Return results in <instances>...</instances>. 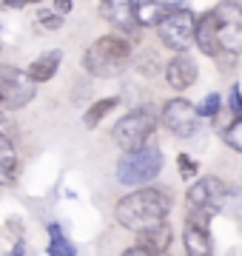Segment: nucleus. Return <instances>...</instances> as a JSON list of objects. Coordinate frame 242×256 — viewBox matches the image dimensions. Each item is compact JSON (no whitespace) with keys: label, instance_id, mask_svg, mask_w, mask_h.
<instances>
[{"label":"nucleus","instance_id":"obj_1","mask_svg":"<svg viewBox=\"0 0 242 256\" xmlns=\"http://www.w3.org/2000/svg\"><path fill=\"white\" fill-rule=\"evenodd\" d=\"M168 214H171V194L162 188H151V185H140L134 194H126L114 208L117 222L134 234H142L166 222Z\"/></svg>","mask_w":242,"mask_h":256},{"label":"nucleus","instance_id":"obj_2","mask_svg":"<svg viewBox=\"0 0 242 256\" xmlns=\"http://www.w3.org/2000/svg\"><path fill=\"white\" fill-rule=\"evenodd\" d=\"M131 60V43L126 37L108 34L94 40L83 54V68L92 77H114V74L126 72Z\"/></svg>","mask_w":242,"mask_h":256},{"label":"nucleus","instance_id":"obj_3","mask_svg":"<svg viewBox=\"0 0 242 256\" xmlns=\"http://www.w3.org/2000/svg\"><path fill=\"white\" fill-rule=\"evenodd\" d=\"M160 171H162V151L151 142L134 151H122L117 162V180L122 185H148Z\"/></svg>","mask_w":242,"mask_h":256},{"label":"nucleus","instance_id":"obj_4","mask_svg":"<svg viewBox=\"0 0 242 256\" xmlns=\"http://www.w3.org/2000/svg\"><path fill=\"white\" fill-rule=\"evenodd\" d=\"M160 43L171 52H188L196 40V18L188 9H171L166 18L157 23Z\"/></svg>","mask_w":242,"mask_h":256},{"label":"nucleus","instance_id":"obj_5","mask_svg":"<svg viewBox=\"0 0 242 256\" xmlns=\"http://www.w3.org/2000/svg\"><path fill=\"white\" fill-rule=\"evenodd\" d=\"M154 128H157V117L148 108H134L117 120V126L112 128V137L122 151H134V148L148 142Z\"/></svg>","mask_w":242,"mask_h":256},{"label":"nucleus","instance_id":"obj_6","mask_svg":"<svg viewBox=\"0 0 242 256\" xmlns=\"http://www.w3.org/2000/svg\"><path fill=\"white\" fill-rule=\"evenodd\" d=\"M216 18V37L225 54L240 57L242 54V3L236 0H222L214 6Z\"/></svg>","mask_w":242,"mask_h":256},{"label":"nucleus","instance_id":"obj_7","mask_svg":"<svg viewBox=\"0 0 242 256\" xmlns=\"http://www.w3.org/2000/svg\"><path fill=\"white\" fill-rule=\"evenodd\" d=\"M0 94L6 108H23L34 100L38 94V80L23 68L14 66H0Z\"/></svg>","mask_w":242,"mask_h":256},{"label":"nucleus","instance_id":"obj_8","mask_svg":"<svg viewBox=\"0 0 242 256\" xmlns=\"http://www.w3.org/2000/svg\"><path fill=\"white\" fill-rule=\"evenodd\" d=\"M200 117H202L200 108H196L191 100H186V97H174V100H168L166 106H162V114H160L166 131H171V134L180 137V140L194 137L196 126H200Z\"/></svg>","mask_w":242,"mask_h":256},{"label":"nucleus","instance_id":"obj_9","mask_svg":"<svg viewBox=\"0 0 242 256\" xmlns=\"http://www.w3.org/2000/svg\"><path fill=\"white\" fill-rule=\"evenodd\" d=\"M225 196H228V185L220 180V176H202L196 180L186 194V202H188V210H220L222 208Z\"/></svg>","mask_w":242,"mask_h":256},{"label":"nucleus","instance_id":"obj_10","mask_svg":"<svg viewBox=\"0 0 242 256\" xmlns=\"http://www.w3.org/2000/svg\"><path fill=\"white\" fill-rule=\"evenodd\" d=\"M200 77V68H196V60L188 57V52H177V57H171L166 66V82L174 88V92H186L191 88Z\"/></svg>","mask_w":242,"mask_h":256},{"label":"nucleus","instance_id":"obj_11","mask_svg":"<svg viewBox=\"0 0 242 256\" xmlns=\"http://www.w3.org/2000/svg\"><path fill=\"white\" fill-rule=\"evenodd\" d=\"M196 46H200V52L208 57H214V60H222V57H231L225 54L222 46H220V37H216V18H214V9L205 12L202 18L196 20Z\"/></svg>","mask_w":242,"mask_h":256},{"label":"nucleus","instance_id":"obj_12","mask_svg":"<svg viewBox=\"0 0 242 256\" xmlns=\"http://www.w3.org/2000/svg\"><path fill=\"white\" fill-rule=\"evenodd\" d=\"M100 12L108 23L120 28L122 34H134L137 28H142L134 18V12H131V0H100Z\"/></svg>","mask_w":242,"mask_h":256},{"label":"nucleus","instance_id":"obj_13","mask_svg":"<svg viewBox=\"0 0 242 256\" xmlns=\"http://www.w3.org/2000/svg\"><path fill=\"white\" fill-rule=\"evenodd\" d=\"M182 242H186V250L191 256H208L214 250V242H211V230L200 225V222L186 220V228H182Z\"/></svg>","mask_w":242,"mask_h":256},{"label":"nucleus","instance_id":"obj_14","mask_svg":"<svg viewBox=\"0 0 242 256\" xmlns=\"http://www.w3.org/2000/svg\"><path fill=\"white\" fill-rule=\"evenodd\" d=\"M174 9V6H168V0H131V12H134V18L140 26H154L162 18H166L168 12Z\"/></svg>","mask_w":242,"mask_h":256},{"label":"nucleus","instance_id":"obj_15","mask_svg":"<svg viewBox=\"0 0 242 256\" xmlns=\"http://www.w3.org/2000/svg\"><path fill=\"white\" fill-rule=\"evenodd\" d=\"M60 63H63V52H60V48H52V52H46V54H40L38 60L26 68V72L32 74L38 82H48L57 74Z\"/></svg>","mask_w":242,"mask_h":256},{"label":"nucleus","instance_id":"obj_16","mask_svg":"<svg viewBox=\"0 0 242 256\" xmlns=\"http://www.w3.org/2000/svg\"><path fill=\"white\" fill-rule=\"evenodd\" d=\"M18 180V151L6 134H0V185H14Z\"/></svg>","mask_w":242,"mask_h":256},{"label":"nucleus","instance_id":"obj_17","mask_svg":"<svg viewBox=\"0 0 242 256\" xmlns=\"http://www.w3.org/2000/svg\"><path fill=\"white\" fill-rule=\"evenodd\" d=\"M137 236H140V242H146L154 254H166L168 248H171L174 234H171V225H168V222H160V225L142 230V234H137Z\"/></svg>","mask_w":242,"mask_h":256},{"label":"nucleus","instance_id":"obj_18","mask_svg":"<svg viewBox=\"0 0 242 256\" xmlns=\"http://www.w3.org/2000/svg\"><path fill=\"white\" fill-rule=\"evenodd\" d=\"M117 102H120L117 97H106V100H97L92 108L83 114V126H86V128H97L102 120H106V114H108V111L117 108Z\"/></svg>","mask_w":242,"mask_h":256},{"label":"nucleus","instance_id":"obj_19","mask_svg":"<svg viewBox=\"0 0 242 256\" xmlns=\"http://www.w3.org/2000/svg\"><path fill=\"white\" fill-rule=\"evenodd\" d=\"M48 236H52V242H48V254L52 256H74L77 254L74 245L63 236L60 225H48Z\"/></svg>","mask_w":242,"mask_h":256},{"label":"nucleus","instance_id":"obj_20","mask_svg":"<svg viewBox=\"0 0 242 256\" xmlns=\"http://www.w3.org/2000/svg\"><path fill=\"white\" fill-rule=\"evenodd\" d=\"M222 140L236 151V154H242V117H231L228 128L222 131Z\"/></svg>","mask_w":242,"mask_h":256},{"label":"nucleus","instance_id":"obj_21","mask_svg":"<svg viewBox=\"0 0 242 256\" xmlns=\"http://www.w3.org/2000/svg\"><path fill=\"white\" fill-rule=\"evenodd\" d=\"M63 18H66V14H60L57 9H40L38 12V23L43 28H48V32H54V28L63 26Z\"/></svg>","mask_w":242,"mask_h":256},{"label":"nucleus","instance_id":"obj_22","mask_svg":"<svg viewBox=\"0 0 242 256\" xmlns=\"http://www.w3.org/2000/svg\"><path fill=\"white\" fill-rule=\"evenodd\" d=\"M220 108H222V97H220V94H208L202 100V106H200V114L208 117V120H214L216 114H220Z\"/></svg>","mask_w":242,"mask_h":256},{"label":"nucleus","instance_id":"obj_23","mask_svg":"<svg viewBox=\"0 0 242 256\" xmlns=\"http://www.w3.org/2000/svg\"><path fill=\"white\" fill-rule=\"evenodd\" d=\"M177 168H180V176H182V180H191V176H196V171H200V162L191 160L188 154H180L177 156Z\"/></svg>","mask_w":242,"mask_h":256},{"label":"nucleus","instance_id":"obj_24","mask_svg":"<svg viewBox=\"0 0 242 256\" xmlns=\"http://www.w3.org/2000/svg\"><path fill=\"white\" fill-rule=\"evenodd\" d=\"M228 106H231V117H242V92L240 86H231V97H228Z\"/></svg>","mask_w":242,"mask_h":256},{"label":"nucleus","instance_id":"obj_25","mask_svg":"<svg viewBox=\"0 0 242 256\" xmlns=\"http://www.w3.org/2000/svg\"><path fill=\"white\" fill-rule=\"evenodd\" d=\"M72 6H74L72 0H54V9L60 12V14H68V12H72Z\"/></svg>","mask_w":242,"mask_h":256},{"label":"nucleus","instance_id":"obj_26","mask_svg":"<svg viewBox=\"0 0 242 256\" xmlns=\"http://www.w3.org/2000/svg\"><path fill=\"white\" fill-rule=\"evenodd\" d=\"M6 6H12V9H20V6H26V0H3Z\"/></svg>","mask_w":242,"mask_h":256},{"label":"nucleus","instance_id":"obj_27","mask_svg":"<svg viewBox=\"0 0 242 256\" xmlns=\"http://www.w3.org/2000/svg\"><path fill=\"white\" fill-rule=\"evenodd\" d=\"M12 254H26V245H23V242H18V245L12 248Z\"/></svg>","mask_w":242,"mask_h":256},{"label":"nucleus","instance_id":"obj_28","mask_svg":"<svg viewBox=\"0 0 242 256\" xmlns=\"http://www.w3.org/2000/svg\"><path fill=\"white\" fill-rule=\"evenodd\" d=\"M0 126H3V111H0Z\"/></svg>","mask_w":242,"mask_h":256},{"label":"nucleus","instance_id":"obj_29","mask_svg":"<svg viewBox=\"0 0 242 256\" xmlns=\"http://www.w3.org/2000/svg\"><path fill=\"white\" fill-rule=\"evenodd\" d=\"M26 3H40V0H26Z\"/></svg>","mask_w":242,"mask_h":256},{"label":"nucleus","instance_id":"obj_30","mask_svg":"<svg viewBox=\"0 0 242 256\" xmlns=\"http://www.w3.org/2000/svg\"><path fill=\"white\" fill-rule=\"evenodd\" d=\"M0 106H3V94H0Z\"/></svg>","mask_w":242,"mask_h":256}]
</instances>
